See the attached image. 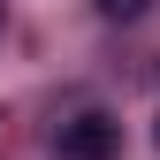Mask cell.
Wrapping results in <instances>:
<instances>
[{
  "mask_svg": "<svg viewBox=\"0 0 160 160\" xmlns=\"http://www.w3.org/2000/svg\"><path fill=\"white\" fill-rule=\"evenodd\" d=\"M114 152H122V122L99 114V107L69 114V122L53 130V160H114Z\"/></svg>",
  "mask_w": 160,
  "mask_h": 160,
  "instance_id": "cell-1",
  "label": "cell"
},
{
  "mask_svg": "<svg viewBox=\"0 0 160 160\" xmlns=\"http://www.w3.org/2000/svg\"><path fill=\"white\" fill-rule=\"evenodd\" d=\"M92 8H99V15H107V23H137V15H145V8H152V0H92Z\"/></svg>",
  "mask_w": 160,
  "mask_h": 160,
  "instance_id": "cell-2",
  "label": "cell"
},
{
  "mask_svg": "<svg viewBox=\"0 0 160 160\" xmlns=\"http://www.w3.org/2000/svg\"><path fill=\"white\" fill-rule=\"evenodd\" d=\"M152 145H160V114H152Z\"/></svg>",
  "mask_w": 160,
  "mask_h": 160,
  "instance_id": "cell-3",
  "label": "cell"
}]
</instances>
